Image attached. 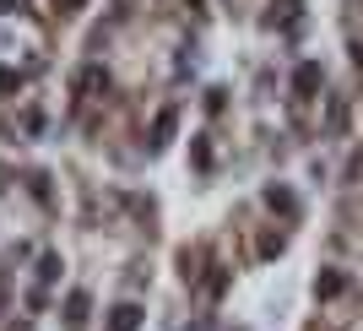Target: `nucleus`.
I'll use <instances>...</instances> for the list:
<instances>
[{
    "mask_svg": "<svg viewBox=\"0 0 363 331\" xmlns=\"http://www.w3.org/2000/svg\"><path fill=\"white\" fill-rule=\"evenodd\" d=\"M174 130V114H158V125H152V136H158V147H163V136Z\"/></svg>",
    "mask_w": 363,
    "mask_h": 331,
    "instance_id": "obj_2",
    "label": "nucleus"
},
{
    "mask_svg": "<svg viewBox=\"0 0 363 331\" xmlns=\"http://www.w3.org/2000/svg\"><path fill=\"white\" fill-rule=\"evenodd\" d=\"M136 320H142L136 304H120V310H114V331H136Z\"/></svg>",
    "mask_w": 363,
    "mask_h": 331,
    "instance_id": "obj_1",
    "label": "nucleus"
},
{
    "mask_svg": "<svg viewBox=\"0 0 363 331\" xmlns=\"http://www.w3.org/2000/svg\"><path fill=\"white\" fill-rule=\"evenodd\" d=\"M76 6H81V0H60V11H76Z\"/></svg>",
    "mask_w": 363,
    "mask_h": 331,
    "instance_id": "obj_3",
    "label": "nucleus"
}]
</instances>
